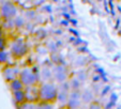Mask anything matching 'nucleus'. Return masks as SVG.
Wrapping results in <instances>:
<instances>
[{
  "label": "nucleus",
  "instance_id": "obj_1",
  "mask_svg": "<svg viewBox=\"0 0 121 109\" xmlns=\"http://www.w3.org/2000/svg\"><path fill=\"white\" fill-rule=\"evenodd\" d=\"M58 90L53 84H44L39 88V100L45 103H53L57 100Z\"/></svg>",
  "mask_w": 121,
  "mask_h": 109
},
{
  "label": "nucleus",
  "instance_id": "obj_2",
  "mask_svg": "<svg viewBox=\"0 0 121 109\" xmlns=\"http://www.w3.org/2000/svg\"><path fill=\"white\" fill-rule=\"evenodd\" d=\"M17 15V7L11 0H7L0 7V16L3 19H13Z\"/></svg>",
  "mask_w": 121,
  "mask_h": 109
},
{
  "label": "nucleus",
  "instance_id": "obj_3",
  "mask_svg": "<svg viewBox=\"0 0 121 109\" xmlns=\"http://www.w3.org/2000/svg\"><path fill=\"white\" fill-rule=\"evenodd\" d=\"M19 79L26 87H31L35 86L39 81V76L37 74H34L31 70L29 68H25L22 72H19Z\"/></svg>",
  "mask_w": 121,
  "mask_h": 109
},
{
  "label": "nucleus",
  "instance_id": "obj_4",
  "mask_svg": "<svg viewBox=\"0 0 121 109\" xmlns=\"http://www.w3.org/2000/svg\"><path fill=\"white\" fill-rule=\"evenodd\" d=\"M11 52L15 56V57H23L24 54L27 52V46L22 40H17L12 44Z\"/></svg>",
  "mask_w": 121,
  "mask_h": 109
},
{
  "label": "nucleus",
  "instance_id": "obj_5",
  "mask_svg": "<svg viewBox=\"0 0 121 109\" xmlns=\"http://www.w3.org/2000/svg\"><path fill=\"white\" fill-rule=\"evenodd\" d=\"M52 73H53L54 78H55L58 82H60V84L65 81L66 78H68V72H66L65 67L62 65H58V66H56V67H54Z\"/></svg>",
  "mask_w": 121,
  "mask_h": 109
},
{
  "label": "nucleus",
  "instance_id": "obj_6",
  "mask_svg": "<svg viewBox=\"0 0 121 109\" xmlns=\"http://www.w3.org/2000/svg\"><path fill=\"white\" fill-rule=\"evenodd\" d=\"M19 76V71L16 67H7L3 71V77L7 81H11V80L15 79Z\"/></svg>",
  "mask_w": 121,
  "mask_h": 109
},
{
  "label": "nucleus",
  "instance_id": "obj_7",
  "mask_svg": "<svg viewBox=\"0 0 121 109\" xmlns=\"http://www.w3.org/2000/svg\"><path fill=\"white\" fill-rule=\"evenodd\" d=\"M13 98L16 104L18 105H23L24 103H26V92L24 91V89L13 91Z\"/></svg>",
  "mask_w": 121,
  "mask_h": 109
},
{
  "label": "nucleus",
  "instance_id": "obj_8",
  "mask_svg": "<svg viewBox=\"0 0 121 109\" xmlns=\"http://www.w3.org/2000/svg\"><path fill=\"white\" fill-rule=\"evenodd\" d=\"M10 89L12 91H16V90H23L24 89V84L22 82V80L19 78H15V79L10 81Z\"/></svg>",
  "mask_w": 121,
  "mask_h": 109
},
{
  "label": "nucleus",
  "instance_id": "obj_9",
  "mask_svg": "<svg viewBox=\"0 0 121 109\" xmlns=\"http://www.w3.org/2000/svg\"><path fill=\"white\" fill-rule=\"evenodd\" d=\"M13 21H14V27L18 28V29H21V28H23L26 26V19L24 16L16 15L15 17L13 18Z\"/></svg>",
  "mask_w": 121,
  "mask_h": 109
},
{
  "label": "nucleus",
  "instance_id": "obj_10",
  "mask_svg": "<svg viewBox=\"0 0 121 109\" xmlns=\"http://www.w3.org/2000/svg\"><path fill=\"white\" fill-rule=\"evenodd\" d=\"M57 100L59 101L61 104H65L69 100V94L66 91H58V94H57Z\"/></svg>",
  "mask_w": 121,
  "mask_h": 109
},
{
  "label": "nucleus",
  "instance_id": "obj_11",
  "mask_svg": "<svg viewBox=\"0 0 121 109\" xmlns=\"http://www.w3.org/2000/svg\"><path fill=\"white\" fill-rule=\"evenodd\" d=\"M80 98H82L85 103H91L92 100H93V93L90 92V91H85L84 93L82 94Z\"/></svg>",
  "mask_w": 121,
  "mask_h": 109
},
{
  "label": "nucleus",
  "instance_id": "obj_12",
  "mask_svg": "<svg viewBox=\"0 0 121 109\" xmlns=\"http://www.w3.org/2000/svg\"><path fill=\"white\" fill-rule=\"evenodd\" d=\"M66 104H68V107L70 109H77L78 107H79V105H80V102H79V100L70 98V100H68Z\"/></svg>",
  "mask_w": 121,
  "mask_h": 109
},
{
  "label": "nucleus",
  "instance_id": "obj_13",
  "mask_svg": "<svg viewBox=\"0 0 121 109\" xmlns=\"http://www.w3.org/2000/svg\"><path fill=\"white\" fill-rule=\"evenodd\" d=\"M1 28H4V29H12V28H14L13 19H3V21H1Z\"/></svg>",
  "mask_w": 121,
  "mask_h": 109
},
{
  "label": "nucleus",
  "instance_id": "obj_14",
  "mask_svg": "<svg viewBox=\"0 0 121 109\" xmlns=\"http://www.w3.org/2000/svg\"><path fill=\"white\" fill-rule=\"evenodd\" d=\"M24 17H25V19H27V21H33L34 18H35V11H33V10H28V11L25 12Z\"/></svg>",
  "mask_w": 121,
  "mask_h": 109
},
{
  "label": "nucleus",
  "instance_id": "obj_15",
  "mask_svg": "<svg viewBox=\"0 0 121 109\" xmlns=\"http://www.w3.org/2000/svg\"><path fill=\"white\" fill-rule=\"evenodd\" d=\"M80 87V80L78 78H74V79L71 80L70 82V88L73 89V90H78Z\"/></svg>",
  "mask_w": 121,
  "mask_h": 109
},
{
  "label": "nucleus",
  "instance_id": "obj_16",
  "mask_svg": "<svg viewBox=\"0 0 121 109\" xmlns=\"http://www.w3.org/2000/svg\"><path fill=\"white\" fill-rule=\"evenodd\" d=\"M42 75H43L42 77H43L44 79L48 80V79H50V78H52V76H53V73H52V70L45 67V68H43V71H42Z\"/></svg>",
  "mask_w": 121,
  "mask_h": 109
},
{
  "label": "nucleus",
  "instance_id": "obj_17",
  "mask_svg": "<svg viewBox=\"0 0 121 109\" xmlns=\"http://www.w3.org/2000/svg\"><path fill=\"white\" fill-rule=\"evenodd\" d=\"M8 61V52L4 49L0 50V63L3 64Z\"/></svg>",
  "mask_w": 121,
  "mask_h": 109
},
{
  "label": "nucleus",
  "instance_id": "obj_18",
  "mask_svg": "<svg viewBox=\"0 0 121 109\" xmlns=\"http://www.w3.org/2000/svg\"><path fill=\"white\" fill-rule=\"evenodd\" d=\"M35 109H53V107L50 106L49 103L42 102L41 104H39V105H37V106H35Z\"/></svg>",
  "mask_w": 121,
  "mask_h": 109
},
{
  "label": "nucleus",
  "instance_id": "obj_19",
  "mask_svg": "<svg viewBox=\"0 0 121 109\" xmlns=\"http://www.w3.org/2000/svg\"><path fill=\"white\" fill-rule=\"evenodd\" d=\"M70 98H74V100H79L80 96H82V94H80V92L78 90H73V92H72L71 94H70Z\"/></svg>",
  "mask_w": 121,
  "mask_h": 109
},
{
  "label": "nucleus",
  "instance_id": "obj_20",
  "mask_svg": "<svg viewBox=\"0 0 121 109\" xmlns=\"http://www.w3.org/2000/svg\"><path fill=\"white\" fill-rule=\"evenodd\" d=\"M5 48V40L3 36H1L0 38V50H2Z\"/></svg>",
  "mask_w": 121,
  "mask_h": 109
},
{
  "label": "nucleus",
  "instance_id": "obj_21",
  "mask_svg": "<svg viewBox=\"0 0 121 109\" xmlns=\"http://www.w3.org/2000/svg\"><path fill=\"white\" fill-rule=\"evenodd\" d=\"M32 2H33V5L40 7V5H42L44 2H45V0H32Z\"/></svg>",
  "mask_w": 121,
  "mask_h": 109
},
{
  "label": "nucleus",
  "instance_id": "obj_22",
  "mask_svg": "<svg viewBox=\"0 0 121 109\" xmlns=\"http://www.w3.org/2000/svg\"><path fill=\"white\" fill-rule=\"evenodd\" d=\"M89 109H101V106L98 104V103L93 102V103H91V104H90Z\"/></svg>",
  "mask_w": 121,
  "mask_h": 109
},
{
  "label": "nucleus",
  "instance_id": "obj_23",
  "mask_svg": "<svg viewBox=\"0 0 121 109\" xmlns=\"http://www.w3.org/2000/svg\"><path fill=\"white\" fill-rule=\"evenodd\" d=\"M1 36H3V29L0 27V38H1Z\"/></svg>",
  "mask_w": 121,
  "mask_h": 109
},
{
  "label": "nucleus",
  "instance_id": "obj_24",
  "mask_svg": "<svg viewBox=\"0 0 121 109\" xmlns=\"http://www.w3.org/2000/svg\"><path fill=\"white\" fill-rule=\"evenodd\" d=\"M11 1H13L14 3H17V2H19V1H21V0H11Z\"/></svg>",
  "mask_w": 121,
  "mask_h": 109
},
{
  "label": "nucleus",
  "instance_id": "obj_25",
  "mask_svg": "<svg viewBox=\"0 0 121 109\" xmlns=\"http://www.w3.org/2000/svg\"><path fill=\"white\" fill-rule=\"evenodd\" d=\"M1 21H1V19H0V27H1Z\"/></svg>",
  "mask_w": 121,
  "mask_h": 109
},
{
  "label": "nucleus",
  "instance_id": "obj_26",
  "mask_svg": "<svg viewBox=\"0 0 121 109\" xmlns=\"http://www.w3.org/2000/svg\"><path fill=\"white\" fill-rule=\"evenodd\" d=\"M77 109H78V108H77Z\"/></svg>",
  "mask_w": 121,
  "mask_h": 109
}]
</instances>
